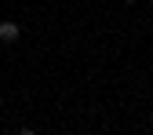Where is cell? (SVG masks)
<instances>
[{
  "label": "cell",
  "instance_id": "obj_1",
  "mask_svg": "<svg viewBox=\"0 0 153 135\" xmlns=\"http://www.w3.org/2000/svg\"><path fill=\"white\" fill-rule=\"evenodd\" d=\"M18 33H22V26H18V22H0V44H15Z\"/></svg>",
  "mask_w": 153,
  "mask_h": 135
},
{
  "label": "cell",
  "instance_id": "obj_2",
  "mask_svg": "<svg viewBox=\"0 0 153 135\" xmlns=\"http://www.w3.org/2000/svg\"><path fill=\"white\" fill-rule=\"evenodd\" d=\"M124 4H135V0H124Z\"/></svg>",
  "mask_w": 153,
  "mask_h": 135
}]
</instances>
